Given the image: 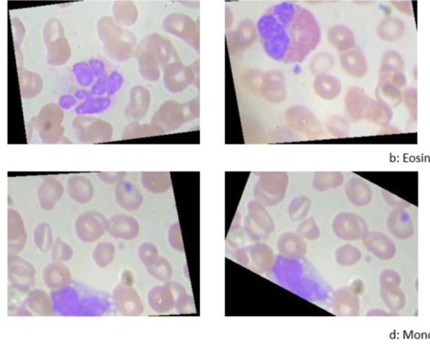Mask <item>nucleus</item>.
Returning a JSON list of instances; mask_svg holds the SVG:
<instances>
[{
  "label": "nucleus",
  "instance_id": "603ef678",
  "mask_svg": "<svg viewBox=\"0 0 430 348\" xmlns=\"http://www.w3.org/2000/svg\"><path fill=\"white\" fill-rule=\"evenodd\" d=\"M88 64H90L92 71L94 72L96 78H99L106 75V66L103 60L97 58H92L90 60V62H88Z\"/></svg>",
  "mask_w": 430,
  "mask_h": 348
},
{
  "label": "nucleus",
  "instance_id": "e433bc0d",
  "mask_svg": "<svg viewBox=\"0 0 430 348\" xmlns=\"http://www.w3.org/2000/svg\"><path fill=\"white\" fill-rule=\"evenodd\" d=\"M147 270L151 276L158 279L160 281H166L169 280L172 276V267L167 260L163 258H158V260L151 263V265H146Z\"/></svg>",
  "mask_w": 430,
  "mask_h": 348
},
{
  "label": "nucleus",
  "instance_id": "dca6fc26",
  "mask_svg": "<svg viewBox=\"0 0 430 348\" xmlns=\"http://www.w3.org/2000/svg\"><path fill=\"white\" fill-rule=\"evenodd\" d=\"M340 64L344 71L352 78H363L367 74V60L359 48L343 52L340 56Z\"/></svg>",
  "mask_w": 430,
  "mask_h": 348
},
{
  "label": "nucleus",
  "instance_id": "79ce46f5",
  "mask_svg": "<svg viewBox=\"0 0 430 348\" xmlns=\"http://www.w3.org/2000/svg\"><path fill=\"white\" fill-rule=\"evenodd\" d=\"M238 29L234 36L235 40H233V44H236L239 47H247L248 44L254 42L256 35L253 25H246L245 24V25H240Z\"/></svg>",
  "mask_w": 430,
  "mask_h": 348
},
{
  "label": "nucleus",
  "instance_id": "cd10ccee",
  "mask_svg": "<svg viewBox=\"0 0 430 348\" xmlns=\"http://www.w3.org/2000/svg\"><path fill=\"white\" fill-rule=\"evenodd\" d=\"M405 32V25L401 19L395 17L386 18L377 27V34L381 40L395 42L402 38Z\"/></svg>",
  "mask_w": 430,
  "mask_h": 348
},
{
  "label": "nucleus",
  "instance_id": "c03bdc74",
  "mask_svg": "<svg viewBox=\"0 0 430 348\" xmlns=\"http://www.w3.org/2000/svg\"><path fill=\"white\" fill-rule=\"evenodd\" d=\"M404 103L407 108L409 116L412 119L417 120V92L415 88L405 89L404 92Z\"/></svg>",
  "mask_w": 430,
  "mask_h": 348
},
{
  "label": "nucleus",
  "instance_id": "6e6552de",
  "mask_svg": "<svg viewBox=\"0 0 430 348\" xmlns=\"http://www.w3.org/2000/svg\"><path fill=\"white\" fill-rule=\"evenodd\" d=\"M286 119L292 129L312 139H319L324 135L320 120L307 108L295 106L289 108L286 113Z\"/></svg>",
  "mask_w": 430,
  "mask_h": 348
},
{
  "label": "nucleus",
  "instance_id": "de8ad7c7",
  "mask_svg": "<svg viewBox=\"0 0 430 348\" xmlns=\"http://www.w3.org/2000/svg\"><path fill=\"white\" fill-rule=\"evenodd\" d=\"M11 28L15 48H19L22 46L24 38H25V26H24L22 20L15 18L11 19Z\"/></svg>",
  "mask_w": 430,
  "mask_h": 348
},
{
  "label": "nucleus",
  "instance_id": "4be33fe9",
  "mask_svg": "<svg viewBox=\"0 0 430 348\" xmlns=\"http://www.w3.org/2000/svg\"><path fill=\"white\" fill-rule=\"evenodd\" d=\"M67 191L72 199L78 204H87L94 196V187L86 177L74 176L67 181Z\"/></svg>",
  "mask_w": 430,
  "mask_h": 348
},
{
  "label": "nucleus",
  "instance_id": "2eb2a0df",
  "mask_svg": "<svg viewBox=\"0 0 430 348\" xmlns=\"http://www.w3.org/2000/svg\"><path fill=\"white\" fill-rule=\"evenodd\" d=\"M107 231L112 237L129 240L138 237L140 226L134 217L118 215L108 221Z\"/></svg>",
  "mask_w": 430,
  "mask_h": 348
},
{
  "label": "nucleus",
  "instance_id": "4d7b16f0",
  "mask_svg": "<svg viewBox=\"0 0 430 348\" xmlns=\"http://www.w3.org/2000/svg\"><path fill=\"white\" fill-rule=\"evenodd\" d=\"M35 128V118L32 119L30 122L26 123V135L28 138V141H30L32 132H33V129Z\"/></svg>",
  "mask_w": 430,
  "mask_h": 348
},
{
  "label": "nucleus",
  "instance_id": "f257e3e1",
  "mask_svg": "<svg viewBox=\"0 0 430 348\" xmlns=\"http://www.w3.org/2000/svg\"><path fill=\"white\" fill-rule=\"evenodd\" d=\"M257 30L267 54L286 64L302 63L321 39L319 24L311 12L288 2L267 10L257 22Z\"/></svg>",
  "mask_w": 430,
  "mask_h": 348
},
{
  "label": "nucleus",
  "instance_id": "7ed1b4c3",
  "mask_svg": "<svg viewBox=\"0 0 430 348\" xmlns=\"http://www.w3.org/2000/svg\"><path fill=\"white\" fill-rule=\"evenodd\" d=\"M43 39L47 51V64L62 66L71 58L72 50L64 34L62 23L57 19L48 20L43 31Z\"/></svg>",
  "mask_w": 430,
  "mask_h": 348
},
{
  "label": "nucleus",
  "instance_id": "6e6d98bb",
  "mask_svg": "<svg viewBox=\"0 0 430 348\" xmlns=\"http://www.w3.org/2000/svg\"><path fill=\"white\" fill-rule=\"evenodd\" d=\"M74 97L78 100L85 101L92 98V95L90 92L86 90H78L75 92Z\"/></svg>",
  "mask_w": 430,
  "mask_h": 348
},
{
  "label": "nucleus",
  "instance_id": "6ab92c4d",
  "mask_svg": "<svg viewBox=\"0 0 430 348\" xmlns=\"http://www.w3.org/2000/svg\"><path fill=\"white\" fill-rule=\"evenodd\" d=\"M126 294V287L124 285H120L116 288L114 298L119 313L135 315L142 313L143 305L135 290L128 288V295Z\"/></svg>",
  "mask_w": 430,
  "mask_h": 348
},
{
  "label": "nucleus",
  "instance_id": "c756f323",
  "mask_svg": "<svg viewBox=\"0 0 430 348\" xmlns=\"http://www.w3.org/2000/svg\"><path fill=\"white\" fill-rule=\"evenodd\" d=\"M377 99L391 107H397L404 102V92L400 88L388 82H379L376 88Z\"/></svg>",
  "mask_w": 430,
  "mask_h": 348
},
{
  "label": "nucleus",
  "instance_id": "09e8293b",
  "mask_svg": "<svg viewBox=\"0 0 430 348\" xmlns=\"http://www.w3.org/2000/svg\"><path fill=\"white\" fill-rule=\"evenodd\" d=\"M124 84V78L122 74L118 72H113L108 76V88L107 94L108 97H111L117 94V92L122 89Z\"/></svg>",
  "mask_w": 430,
  "mask_h": 348
},
{
  "label": "nucleus",
  "instance_id": "ea45409f",
  "mask_svg": "<svg viewBox=\"0 0 430 348\" xmlns=\"http://www.w3.org/2000/svg\"><path fill=\"white\" fill-rule=\"evenodd\" d=\"M115 248L113 245L99 244L94 251V260L99 267H106L110 265L114 258Z\"/></svg>",
  "mask_w": 430,
  "mask_h": 348
},
{
  "label": "nucleus",
  "instance_id": "412c9836",
  "mask_svg": "<svg viewBox=\"0 0 430 348\" xmlns=\"http://www.w3.org/2000/svg\"><path fill=\"white\" fill-rule=\"evenodd\" d=\"M63 194V185L53 178H49L43 182L38 191L40 205L42 209L49 211L53 209L57 202L61 199Z\"/></svg>",
  "mask_w": 430,
  "mask_h": 348
},
{
  "label": "nucleus",
  "instance_id": "c9c22d12",
  "mask_svg": "<svg viewBox=\"0 0 430 348\" xmlns=\"http://www.w3.org/2000/svg\"><path fill=\"white\" fill-rule=\"evenodd\" d=\"M72 72L79 86L88 88L94 83L95 76L90 64L84 62L75 63L72 67Z\"/></svg>",
  "mask_w": 430,
  "mask_h": 348
},
{
  "label": "nucleus",
  "instance_id": "72a5a7b5",
  "mask_svg": "<svg viewBox=\"0 0 430 348\" xmlns=\"http://www.w3.org/2000/svg\"><path fill=\"white\" fill-rule=\"evenodd\" d=\"M111 100L108 97H97L83 101L75 108L78 115H94L106 111L111 106Z\"/></svg>",
  "mask_w": 430,
  "mask_h": 348
},
{
  "label": "nucleus",
  "instance_id": "f704fd0d",
  "mask_svg": "<svg viewBox=\"0 0 430 348\" xmlns=\"http://www.w3.org/2000/svg\"><path fill=\"white\" fill-rule=\"evenodd\" d=\"M397 72H404V60L399 52L388 51L381 58L379 76Z\"/></svg>",
  "mask_w": 430,
  "mask_h": 348
},
{
  "label": "nucleus",
  "instance_id": "ddd939ff",
  "mask_svg": "<svg viewBox=\"0 0 430 348\" xmlns=\"http://www.w3.org/2000/svg\"><path fill=\"white\" fill-rule=\"evenodd\" d=\"M151 104V94L148 89L136 85L130 92V103L124 109V115L130 120L139 121L144 118Z\"/></svg>",
  "mask_w": 430,
  "mask_h": 348
},
{
  "label": "nucleus",
  "instance_id": "bf43d9fd",
  "mask_svg": "<svg viewBox=\"0 0 430 348\" xmlns=\"http://www.w3.org/2000/svg\"><path fill=\"white\" fill-rule=\"evenodd\" d=\"M413 78H415V79H417V67H415V69H413Z\"/></svg>",
  "mask_w": 430,
  "mask_h": 348
},
{
  "label": "nucleus",
  "instance_id": "a19ab883",
  "mask_svg": "<svg viewBox=\"0 0 430 348\" xmlns=\"http://www.w3.org/2000/svg\"><path fill=\"white\" fill-rule=\"evenodd\" d=\"M333 66V59L331 55L323 52V53L317 54L312 58L311 70L315 75L324 74L331 71Z\"/></svg>",
  "mask_w": 430,
  "mask_h": 348
},
{
  "label": "nucleus",
  "instance_id": "f03ea898",
  "mask_svg": "<svg viewBox=\"0 0 430 348\" xmlns=\"http://www.w3.org/2000/svg\"><path fill=\"white\" fill-rule=\"evenodd\" d=\"M99 38L101 40L104 53L115 62L124 63L135 55V36L124 29L113 18L104 16L97 24Z\"/></svg>",
  "mask_w": 430,
  "mask_h": 348
},
{
  "label": "nucleus",
  "instance_id": "f3484780",
  "mask_svg": "<svg viewBox=\"0 0 430 348\" xmlns=\"http://www.w3.org/2000/svg\"><path fill=\"white\" fill-rule=\"evenodd\" d=\"M135 58L138 60L140 76L148 82L156 83L160 79V67L152 54L147 50L142 43H140L135 51Z\"/></svg>",
  "mask_w": 430,
  "mask_h": 348
},
{
  "label": "nucleus",
  "instance_id": "423d86ee",
  "mask_svg": "<svg viewBox=\"0 0 430 348\" xmlns=\"http://www.w3.org/2000/svg\"><path fill=\"white\" fill-rule=\"evenodd\" d=\"M163 83L167 90L174 94L183 92L191 84H195L199 88V60L190 67L185 66L182 62L169 65L163 70Z\"/></svg>",
  "mask_w": 430,
  "mask_h": 348
},
{
  "label": "nucleus",
  "instance_id": "5701e85b",
  "mask_svg": "<svg viewBox=\"0 0 430 348\" xmlns=\"http://www.w3.org/2000/svg\"><path fill=\"white\" fill-rule=\"evenodd\" d=\"M18 75L22 98L31 99L41 94L43 89L41 76L23 68L19 69Z\"/></svg>",
  "mask_w": 430,
  "mask_h": 348
},
{
  "label": "nucleus",
  "instance_id": "1a4fd4ad",
  "mask_svg": "<svg viewBox=\"0 0 430 348\" xmlns=\"http://www.w3.org/2000/svg\"><path fill=\"white\" fill-rule=\"evenodd\" d=\"M185 106L174 100H168L160 105L152 117L151 124L159 127L164 133L176 131L186 122Z\"/></svg>",
  "mask_w": 430,
  "mask_h": 348
},
{
  "label": "nucleus",
  "instance_id": "20e7f679",
  "mask_svg": "<svg viewBox=\"0 0 430 348\" xmlns=\"http://www.w3.org/2000/svg\"><path fill=\"white\" fill-rule=\"evenodd\" d=\"M63 109L56 103H48L35 118V126L43 144H58L63 139Z\"/></svg>",
  "mask_w": 430,
  "mask_h": 348
},
{
  "label": "nucleus",
  "instance_id": "0eeeda50",
  "mask_svg": "<svg viewBox=\"0 0 430 348\" xmlns=\"http://www.w3.org/2000/svg\"><path fill=\"white\" fill-rule=\"evenodd\" d=\"M163 28L168 34L183 40L199 52V29L196 23L183 14H172L163 19Z\"/></svg>",
  "mask_w": 430,
  "mask_h": 348
},
{
  "label": "nucleus",
  "instance_id": "4468645a",
  "mask_svg": "<svg viewBox=\"0 0 430 348\" xmlns=\"http://www.w3.org/2000/svg\"><path fill=\"white\" fill-rule=\"evenodd\" d=\"M368 95L363 89L353 87L349 89L345 97V112L352 122L365 119L370 103Z\"/></svg>",
  "mask_w": 430,
  "mask_h": 348
},
{
  "label": "nucleus",
  "instance_id": "393cba45",
  "mask_svg": "<svg viewBox=\"0 0 430 348\" xmlns=\"http://www.w3.org/2000/svg\"><path fill=\"white\" fill-rule=\"evenodd\" d=\"M44 281L51 290L61 289L69 284L71 273L66 266L56 262L55 264L48 265L44 270Z\"/></svg>",
  "mask_w": 430,
  "mask_h": 348
},
{
  "label": "nucleus",
  "instance_id": "864d4df0",
  "mask_svg": "<svg viewBox=\"0 0 430 348\" xmlns=\"http://www.w3.org/2000/svg\"><path fill=\"white\" fill-rule=\"evenodd\" d=\"M77 104V99L72 95H63L60 97L58 100V105L64 110H70L72 108H74Z\"/></svg>",
  "mask_w": 430,
  "mask_h": 348
},
{
  "label": "nucleus",
  "instance_id": "aec40b11",
  "mask_svg": "<svg viewBox=\"0 0 430 348\" xmlns=\"http://www.w3.org/2000/svg\"><path fill=\"white\" fill-rule=\"evenodd\" d=\"M342 85L336 76L327 74L317 75L313 82V90L320 98L333 100L340 94Z\"/></svg>",
  "mask_w": 430,
  "mask_h": 348
},
{
  "label": "nucleus",
  "instance_id": "c85d7f7f",
  "mask_svg": "<svg viewBox=\"0 0 430 348\" xmlns=\"http://www.w3.org/2000/svg\"><path fill=\"white\" fill-rule=\"evenodd\" d=\"M140 179L144 188L152 193H163L171 188L169 173L143 172Z\"/></svg>",
  "mask_w": 430,
  "mask_h": 348
},
{
  "label": "nucleus",
  "instance_id": "2f4dec72",
  "mask_svg": "<svg viewBox=\"0 0 430 348\" xmlns=\"http://www.w3.org/2000/svg\"><path fill=\"white\" fill-rule=\"evenodd\" d=\"M148 299L152 310L156 313H166L172 307V297L167 287H155L149 293Z\"/></svg>",
  "mask_w": 430,
  "mask_h": 348
},
{
  "label": "nucleus",
  "instance_id": "37998d69",
  "mask_svg": "<svg viewBox=\"0 0 430 348\" xmlns=\"http://www.w3.org/2000/svg\"><path fill=\"white\" fill-rule=\"evenodd\" d=\"M72 249L71 247L61 240H57L52 249V260L55 262L69 260L72 257Z\"/></svg>",
  "mask_w": 430,
  "mask_h": 348
},
{
  "label": "nucleus",
  "instance_id": "9d476101",
  "mask_svg": "<svg viewBox=\"0 0 430 348\" xmlns=\"http://www.w3.org/2000/svg\"><path fill=\"white\" fill-rule=\"evenodd\" d=\"M142 43L158 60L162 70L172 63L181 62L174 44L158 33L147 35Z\"/></svg>",
  "mask_w": 430,
  "mask_h": 348
},
{
  "label": "nucleus",
  "instance_id": "4c0bfd02",
  "mask_svg": "<svg viewBox=\"0 0 430 348\" xmlns=\"http://www.w3.org/2000/svg\"><path fill=\"white\" fill-rule=\"evenodd\" d=\"M325 125H326L329 133L333 137L345 138L349 135V125L343 117L332 116L327 120Z\"/></svg>",
  "mask_w": 430,
  "mask_h": 348
},
{
  "label": "nucleus",
  "instance_id": "9b49d317",
  "mask_svg": "<svg viewBox=\"0 0 430 348\" xmlns=\"http://www.w3.org/2000/svg\"><path fill=\"white\" fill-rule=\"evenodd\" d=\"M108 221L101 213L88 212L78 217L76 231L80 240L92 242L102 237L107 230Z\"/></svg>",
  "mask_w": 430,
  "mask_h": 348
},
{
  "label": "nucleus",
  "instance_id": "8fccbe9b",
  "mask_svg": "<svg viewBox=\"0 0 430 348\" xmlns=\"http://www.w3.org/2000/svg\"><path fill=\"white\" fill-rule=\"evenodd\" d=\"M108 76L104 75L92 85L90 92L92 96L102 97L107 94Z\"/></svg>",
  "mask_w": 430,
  "mask_h": 348
},
{
  "label": "nucleus",
  "instance_id": "5fc2aeb1",
  "mask_svg": "<svg viewBox=\"0 0 430 348\" xmlns=\"http://www.w3.org/2000/svg\"><path fill=\"white\" fill-rule=\"evenodd\" d=\"M30 295H31L30 297H31L32 299H34L35 301H36L38 302H40L39 299H38L39 297H35L36 295L34 292V291ZM41 299H42V301H43L42 303H41L42 306H49L50 302H51L50 299H49V297H48V295H47L45 292H44V291L42 292ZM29 304H30V306L31 307L32 310H35V313H38L39 306H38V303H36V302H35V303L34 302H29ZM39 305H40V303H39Z\"/></svg>",
  "mask_w": 430,
  "mask_h": 348
},
{
  "label": "nucleus",
  "instance_id": "bb28decb",
  "mask_svg": "<svg viewBox=\"0 0 430 348\" xmlns=\"http://www.w3.org/2000/svg\"><path fill=\"white\" fill-rule=\"evenodd\" d=\"M392 117L393 113L391 106L379 99H370L365 119L383 127L391 122Z\"/></svg>",
  "mask_w": 430,
  "mask_h": 348
},
{
  "label": "nucleus",
  "instance_id": "473e14b6",
  "mask_svg": "<svg viewBox=\"0 0 430 348\" xmlns=\"http://www.w3.org/2000/svg\"><path fill=\"white\" fill-rule=\"evenodd\" d=\"M164 135V132L156 125L140 124L133 122L129 124L122 133V140L138 139V138L151 137Z\"/></svg>",
  "mask_w": 430,
  "mask_h": 348
},
{
  "label": "nucleus",
  "instance_id": "a878e982",
  "mask_svg": "<svg viewBox=\"0 0 430 348\" xmlns=\"http://www.w3.org/2000/svg\"><path fill=\"white\" fill-rule=\"evenodd\" d=\"M13 258L14 269L10 268V277L13 276V280H10V281L13 286L18 290L26 291L22 280L25 279L32 284H35V268L29 262L24 260L22 258L18 257H13Z\"/></svg>",
  "mask_w": 430,
  "mask_h": 348
},
{
  "label": "nucleus",
  "instance_id": "13d9d810",
  "mask_svg": "<svg viewBox=\"0 0 430 348\" xmlns=\"http://www.w3.org/2000/svg\"><path fill=\"white\" fill-rule=\"evenodd\" d=\"M16 60H17V67L22 69L23 66V56L22 51L19 50V48H15Z\"/></svg>",
  "mask_w": 430,
  "mask_h": 348
},
{
  "label": "nucleus",
  "instance_id": "3c124183",
  "mask_svg": "<svg viewBox=\"0 0 430 348\" xmlns=\"http://www.w3.org/2000/svg\"><path fill=\"white\" fill-rule=\"evenodd\" d=\"M126 175V172H98L99 179L107 184H114L116 182H119L123 180Z\"/></svg>",
  "mask_w": 430,
  "mask_h": 348
},
{
  "label": "nucleus",
  "instance_id": "f8f14e48",
  "mask_svg": "<svg viewBox=\"0 0 430 348\" xmlns=\"http://www.w3.org/2000/svg\"><path fill=\"white\" fill-rule=\"evenodd\" d=\"M261 94L272 103L279 104L287 98L286 81L282 72L267 71L261 78Z\"/></svg>",
  "mask_w": 430,
  "mask_h": 348
},
{
  "label": "nucleus",
  "instance_id": "a18cd8bd",
  "mask_svg": "<svg viewBox=\"0 0 430 348\" xmlns=\"http://www.w3.org/2000/svg\"><path fill=\"white\" fill-rule=\"evenodd\" d=\"M139 257L140 260L143 262V264L146 265H151V263H154L159 258L158 250L154 245L144 244L140 247Z\"/></svg>",
  "mask_w": 430,
  "mask_h": 348
},
{
  "label": "nucleus",
  "instance_id": "7c9ffc66",
  "mask_svg": "<svg viewBox=\"0 0 430 348\" xmlns=\"http://www.w3.org/2000/svg\"><path fill=\"white\" fill-rule=\"evenodd\" d=\"M114 19L122 26H131L138 22V11L132 2H116L113 6Z\"/></svg>",
  "mask_w": 430,
  "mask_h": 348
},
{
  "label": "nucleus",
  "instance_id": "b1692460",
  "mask_svg": "<svg viewBox=\"0 0 430 348\" xmlns=\"http://www.w3.org/2000/svg\"><path fill=\"white\" fill-rule=\"evenodd\" d=\"M328 39L331 46L337 51L345 52L356 47V38L349 27L337 25L331 28L328 32Z\"/></svg>",
  "mask_w": 430,
  "mask_h": 348
},
{
  "label": "nucleus",
  "instance_id": "a211bd4d",
  "mask_svg": "<svg viewBox=\"0 0 430 348\" xmlns=\"http://www.w3.org/2000/svg\"><path fill=\"white\" fill-rule=\"evenodd\" d=\"M115 197L119 205L128 211L138 210L142 204V194L130 181L122 180L118 182L115 189Z\"/></svg>",
  "mask_w": 430,
  "mask_h": 348
},
{
  "label": "nucleus",
  "instance_id": "49530a36",
  "mask_svg": "<svg viewBox=\"0 0 430 348\" xmlns=\"http://www.w3.org/2000/svg\"><path fill=\"white\" fill-rule=\"evenodd\" d=\"M379 82H388L395 85L401 90H405L407 86V78L404 72H397V74H390L379 76Z\"/></svg>",
  "mask_w": 430,
  "mask_h": 348
},
{
  "label": "nucleus",
  "instance_id": "58836bf2",
  "mask_svg": "<svg viewBox=\"0 0 430 348\" xmlns=\"http://www.w3.org/2000/svg\"><path fill=\"white\" fill-rule=\"evenodd\" d=\"M35 242L38 248L46 253L51 249L52 245V233L50 226L41 224L35 231Z\"/></svg>",
  "mask_w": 430,
  "mask_h": 348
},
{
  "label": "nucleus",
  "instance_id": "39448f33",
  "mask_svg": "<svg viewBox=\"0 0 430 348\" xmlns=\"http://www.w3.org/2000/svg\"><path fill=\"white\" fill-rule=\"evenodd\" d=\"M76 138L82 143L98 144L112 140L114 129L106 120L87 115H78L72 121Z\"/></svg>",
  "mask_w": 430,
  "mask_h": 348
}]
</instances>
